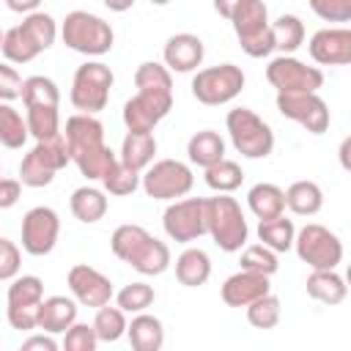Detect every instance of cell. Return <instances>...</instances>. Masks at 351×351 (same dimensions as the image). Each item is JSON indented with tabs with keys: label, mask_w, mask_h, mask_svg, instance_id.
Returning <instances> with one entry per match:
<instances>
[{
	"label": "cell",
	"mask_w": 351,
	"mask_h": 351,
	"mask_svg": "<svg viewBox=\"0 0 351 351\" xmlns=\"http://www.w3.org/2000/svg\"><path fill=\"white\" fill-rule=\"evenodd\" d=\"M27 140V123L25 118L8 104V101H0V145L5 148H22Z\"/></svg>",
	"instance_id": "obj_36"
},
{
	"label": "cell",
	"mask_w": 351,
	"mask_h": 351,
	"mask_svg": "<svg viewBox=\"0 0 351 351\" xmlns=\"http://www.w3.org/2000/svg\"><path fill=\"white\" fill-rule=\"evenodd\" d=\"M60 36H63V44L80 55H104L112 49V27L110 22H104L101 16L96 14H88V11H71L66 14L63 19V27H60Z\"/></svg>",
	"instance_id": "obj_5"
},
{
	"label": "cell",
	"mask_w": 351,
	"mask_h": 351,
	"mask_svg": "<svg viewBox=\"0 0 351 351\" xmlns=\"http://www.w3.org/2000/svg\"><path fill=\"white\" fill-rule=\"evenodd\" d=\"M112 71L110 66L99 63V60H88L74 71V82H71V104L80 112H99L107 107L110 99V88H112Z\"/></svg>",
	"instance_id": "obj_8"
},
{
	"label": "cell",
	"mask_w": 351,
	"mask_h": 351,
	"mask_svg": "<svg viewBox=\"0 0 351 351\" xmlns=\"http://www.w3.org/2000/svg\"><path fill=\"white\" fill-rule=\"evenodd\" d=\"M71 162L69 156V145L63 134H55L49 140H38L33 151L25 154V159L19 162V184L25 186H47L52 184L55 173L63 170Z\"/></svg>",
	"instance_id": "obj_7"
},
{
	"label": "cell",
	"mask_w": 351,
	"mask_h": 351,
	"mask_svg": "<svg viewBox=\"0 0 351 351\" xmlns=\"http://www.w3.org/2000/svg\"><path fill=\"white\" fill-rule=\"evenodd\" d=\"M22 96V77L14 66L0 63V101H14Z\"/></svg>",
	"instance_id": "obj_49"
},
{
	"label": "cell",
	"mask_w": 351,
	"mask_h": 351,
	"mask_svg": "<svg viewBox=\"0 0 351 351\" xmlns=\"http://www.w3.org/2000/svg\"><path fill=\"white\" fill-rule=\"evenodd\" d=\"M230 25L236 30L241 49L250 58H266L274 52L271 27H269L271 22H269V11L263 0H241L230 16Z\"/></svg>",
	"instance_id": "obj_4"
},
{
	"label": "cell",
	"mask_w": 351,
	"mask_h": 351,
	"mask_svg": "<svg viewBox=\"0 0 351 351\" xmlns=\"http://www.w3.org/2000/svg\"><path fill=\"white\" fill-rule=\"evenodd\" d=\"M93 332L99 337V343H115L126 335V313L121 307H96V318H93Z\"/></svg>",
	"instance_id": "obj_34"
},
{
	"label": "cell",
	"mask_w": 351,
	"mask_h": 351,
	"mask_svg": "<svg viewBox=\"0 0 351 351\" xmlns=\"http://www.w3.org/2000/svg\"><path fill=\"white\" fill-rule=\"evenodd\" d=\"M173 110V93L167 90H137L123 104V123L129 132H154V126Z\"/></svg>",
	"instance_id": "obj_15"
},
{
	"label": "cell",
	"mask_w": 351,
	"mask_h": 351,
	"mask_svg": "<svg viewBox=\"0 0 351 351\" xmlns=\"http://www.w3.org/2000/svg\"><path fill=\"white\" fill-rule=\"evenodd\" d=\"M5 5L11 11H16V14H30V11H36L41 5V0H5Z\"/></svg>",
	"instance_id": "obj_52"
},
{
	"label": "cell",
	"mask_w": 351,
	"mask_h": 351,
	"mask_svg": "<svg viewBox=\"0 0 351 351\" xmlns=\"http://www.w3.org/2000/svg\"><path fill=\"white\" fill-rule=\"evenodd\" d=\"M22 351H58V340H55L49 332L33 335V337H27V340L22 343Z\"/></svg>",
	"instance_id": "obj_51"
},
{
	"label": "cell",
	"mask_w": 351,
	"mask_h": 351,
	"mask_svg": "<svg viewBox=\"0 0 351 351\" xmlns=\"http://www.w3.org/2000/svg\"><path fill=\"white\" fill-rule=\"evenodd\" d=\"M293 236H296V228L291 219H285V214L261 219V225H258V239L274 252H288L293 247Z\"/></svg>",
	"instance_id": "obj_31"
},
{
	"label": "cell",
	"mask_w": 351,
	"mask_h": 351,
	"mask_svg": "<svg viewBox=\"0 0 351 351\" xmlns=\"http://www.w3.org/2000/svg\"><path fill=\"white\" fill-rule=\"evenodd\" d=\"M310 58L321 66H346L351 63V30L348 27H324L310 38Z\"/></svg>",
	"instance_id": "obj_18"
},
{
	"label": "cell",
	"mask_w": 351,
	"mask_h": 351,
	"mask_svg": "<svg viewBox=\"0 0 351 351\" xmlns=\"http://www.w3.org/2000/svg\"><path fill=\"white\" fill-rule=\"evenodd\" d=\"M148 3H154V5H167L170 0H148Z\"/></svg>",
	"instance_id": "obj_56"
},
{
	"label": "cell",
	"mask_w": 351,
	"mask_h": 351,
	"mask_svg": "<svg viewBox=\"0 0 351 351\" xmlns=\"http://www.w3.org/2000/svg\"><path fill=\"white\" fill-rule=\"evenodd\" d=\"M38 304H8V324L19 332L36 329L38 326Z\"/></svg>",
	"instance_id": "obj_47"
},
{
	"label": "cell",
	"mask_w": 351,
	"mask_h": 351,
	"mask_svg": "<svg viewBox=\"0 0 351 351\" xmlns=\"http://www.w3.org/2000/svg\"><path fill=\"white\" fill-rule=\"evenodd\" d=\"M69 288L74 299L85 307H101L112 299V282L88 263H77L69 269Z\"/></svg>",
	"instance_id": "obj_17"
},
{
	"label": "cell",
	"mask_w": 351,
	"mask_h": 351,
	"mask_svg": "<svg viewBox=\"0 0 351 351\" xmlns=\"http://www.w3.org/2000/svg\"><path fill=\"white\" fill-rule=\"evenodd\" d=\"M19 266H22L19 247L8 239H0V280H14L19 274Z\"/></svg>",
	"instance_id": "obj_48"
},
{
	"label": "cell",
	"mask_w": 351,
	"mask_h": 351,
	"mask_svg": "<svg viewBox=\"0 0 351 351\" xmlns=\"http://www.w3.org/2000/svg\"><path fill=\"white\" fill-rule=\"evenodd\" d=\"M0 176H3V167H0Z\"/></svg>",
	"instance_id": "obj_58"
},
{
	"label": "cell",
	"mask_w": 351,
	"mask_h": 351,
	"mask_svg": "<svg viewBox=\"0 0 351 351\" xmlns=\"http://www.w3.org/2000/svg\"><path fill=\"white\" fill-rule=\"evenodd\" d=\"M293 247H296V255L310 269H335L343 261V241L337 239V233L315 222L296 230Z\"/></svg>",
	"instance_id": "obj_10"
},
{
	"label": "cell",
	"mask_w": 351,
	"mask_h": 351,
	"mask_svg": "<svg viewBox=\"0 0 351 351\" xmlns=\"http://www.w3.org/2000/svg\"><path fill=\"white\" fill-rule=\"evenodd\" d=\"M241 88H244V71L233 63H219V66H211V69H200L192 80V96L206 107L233 101L241 93Z\"/></svg>",
	"instance_id": "obj_9"
},
{
	"label": "cell",
	"mask_w": 351,
	"mask_h": 351,
	"mask_svg": "<svg viewBox=\"0 0 351 351\" xmlns=\"http://www.w3.org/2000/svg\"><path fill=\"white\" fill-rule=\"evenodd\" d=\"M154 154H156V140L151 132H126L123 143H121V162L132 170H145L151 162H154Z\"/></svg>",
	"instance_id": "obj_24"
},
{
	"label": "cell",
	"mask_w": 351,
	"mask_h": 351,
	"mask_svg": "<svg viewBox=\"0 0 351 351\" xmlns=\"http://www.w3.org/2000/svg\"><path fill=\"white\" fill-rule=\"evenodd\" d=\"M307 293L315 302L340 304L348 296V285L335 269H313V274L307 277Z\"/></svg>",
	"instance_id": "obj_23"
},
{
	"label": "cell",
	"mask_w": 351,
	"mask_h": 351,
	"mask_svg": "<svg viewBox=\"0 0 351 351\" xmlns=\"http://www.w3.org/2000/svg\"><path fill=\"white\" fill-rule=\"evenodd\" d=\"M74 321H77V304H74V299H69V296L41 299V304H38V326L36 329H44L49 335H60Z\"/></svg>",
	"instance_id": "obj_21"
},
{
	"label": "cell",
	"mask_w": 351,
	"mask_h": 351,
	"mask_svg": "<svg viewBox=\"0 0 351 351\" xmlns=\"http://www.w3.org/2000/svg\"><path fill=\"white\" fill-rule=\"evenodd\" d=\"M239 263H241V269L255 271V274H266V277H271V274L280 269L277 252L269 250L266 244H250V247H244Z\"/></svg>",
	"instance_id": "obj_41"
},
{
	"label": "cell",
	"mask_w": 351,
	"mask_h": 351,
	"mask_svg": "<svg viewBox=\"0 0 351 351\" xmlns=\"http://www.w3.org/2000/svg\"><path fill=\"white\" fill-rule=\"evenodd\" d=\"M60 233V219L49 206H36L22 217V250L27 255H49Z\"/></svg>",
	"instance_id": "obj_16"
},
{
	"label": "cell",
	"mask_w": 351,
	"mask_h": 351,
	"mask_svg": "<svg viewBox=\"0 0 351 351\" xmlns=\"http://www.w3.org/2000/svg\"><path fill=\"white\" fill-rule=\"evenodd\" d=\"M206 233L225 252H239L247 244L250 228L244 211L233 197H228V192H219L217 197H206Z\"/></svg>",
	"instance_id": "obj_3"
},
{
	"label": "cell",
	"mask_w": 351,
	"mask_h": 351,
	"mask_svg": "<svg viewBox=\"0 0 351 351\" xmlns=\"http://www.w3.org/2000/svg\"><path fill=\"white\" fill-rule=\"evenodd\" d=\"M239 3H241V0H214V8H217V14H219V16H225V19H230Z\"/></svg>",
	"instance_id": "obj_53"
},
{
	"label": "cell",
	"mask_w": 351,
	"mask_h": 351,
	"mask_svg": "<svg viewBox=\"0 0 351 351\" xmlns=\"http://www.w3.org/2000/svg\"><path fill=\"white\" fill-rule=\"evenodd\" d=\"M66 145H69V156L71 162L80 167V173L88 181L101 178L110 165L118 159L107 145H104V126L101 121H96L88 112H77L66 121Z\"/></svg>",
	"instance_id": "obj_1"
},
{
	"label": "cell",
	"mask_w": 351,
	"mask_h": 351,
	"mask_svg": "<svg viewBox=\"0 0 351 351\" xmlns=\"http://www.w3.org/2000/svg\"><path fill=\"white\" fill-rule=\"evenodd\" d=\"M118 307L123 313H143L145 307L154 304V288L148 282H132L118 291Z\"/></svg>",
	"instance_id": "obj_44"
},
{
	"label": "cell",
	"mask_w": 351,
	"mask_h": 351,
	"mask_svg": "<svg viewBox=\"0 0 351 351\" xmlns=\"http://www.w3.org/2000/svg\"><path fill=\"white\" fill-rule=\"evenodd\" d=\"M25 110H27V115H25L27 134H33L36 140H49V137L60 134V115H58V107L33 104V107H25Z\"/></svg>",
	"instance_id": "obj_33"
},
{
	"label": "cell",
	"mask_w": 351,
	"mask_h": 351,
	"mask_svg": "<svg viewBox=\"0 0 351 351\" xmlns=\"http://www.w3.org/2000/svg\"><path fill=\"white\" fill-rule=\"evenodd\" d=\"M112 255L121 258L123 263H129L134 271L140 274H162L170 266V250L165 241L154 239L145 228L140 225H121L115 228L112 239H110Z\"/></svg>",
	"instance_id": "obj_2"
},
{
	"label": "cell",
	"mask_w": 351,
	"mask_h": 351,
	"mask_svg": "<svg viewBox=\"0 0 351 351\" xmlns=\"http://www.w3.org/2000/svg\"><path fill=\"white\" fill-rule=\"evenodd\" d=\"M282 195H285V208H291L296 217H313L324 206V192L315 181H293Z\"/></svg>",
	"instance_id": "obj_26"
},
{
	"label": "cell",
	"mask_w": 351,
	"mask_h": 351,
	"mask_svg": "<svg viewBox=\"0 0 351 351\" xmlns=\"http://www.w3.org/2000/svg\"><path fill=\"white\" fill-rule=\"evenodd\" d=\"M277 110L282 118L296 121L310 134H324L329 129V110L318 93H277Z\"/></svg>",
	"instance_id": "obj_14"
},
{
	"label": "cell",
	"mask_w": 351,
	"mask_h": 351,
	"mask_svg": "<svg viewBox=\"0 0 351 351\" xmlns=\"http://www.w3.org/2000/svg\"><path fill=\"white\" fill-rule=\"evenodd\" d=\"M165 66L170 71H178V74H186V71H195L200 63H203V55H206V47L197 36L192 33H176L167 38L165 44Z\"/></svg>",
	"instance_id": "obj_19"
},
{
	"label": "cell",
	"mask_w": 351,
	"mask_h": 351,
	"mask_svg": "<svg viewBox=\"0 0 351 351\" xmlns=\"http://www.w3.org/2000/svg\"><path fill=\"white\" fill-rule=\"evenodd\" d=\"M8 63H30L36 55H41V49H38V44L25 33V27L22 25H16V27H11V30H5L3 33V52H0Z\"/></svg>",
	"instance_id": "obj_32"
},
{
	"label": "cell",
	"mask_w": 351,
	"mask_h": 351,
	"mask_svg": "<svg viewBox=\"0 0 351 351\" xmlns=\"http://www.w3.org/2000/svg\"><path fill=\"white\" fill-rule=\"evenodd\" d=\"M134 85L137 90H167L173 93V77L170 69L162 63H140L134 71Z\"/></svg>",
	"instance_id": "obj_42"
},
{
	"label": "cell",
	"mask_w": 351,
	"mask_h": 351,
	"mask_svg": "<svg viewBox=\"0 0 351 351\" xmlns=\"http://www.w3.org/2000/svg\"><path fill=\"white\" fill-rule=\"evenodd\" d=\"M63 335H66L63 337V348L66 351H96V346H99V337L93 332V324L88 326V324H77L74 321Z\"/></svg>",
	"instance_id": "obj_45"
},
{
	"label": "cell",
	"mask_w": 351,
	"mask_h": 351,
	"mask_svg": "<svg viewBox=\"0 0 351 351\" xmlns=\"http://www.w3.org/2000/svg\"><path fill=\"white\" fill-rule=\"evenodd\" d=\"M165 233L173 241H195L206 233V197L176 200L165 208L162 217Z\"/></svg>",
	"instance_id": "obj_13"
},
{
	"label": "cell",
	"mask_w": 351,
	"mask_h": 351,
	"mask_svg": "<svg viewBox=\"0 0 351 351\" xmlns=\"http://www.w3.org/2000/svg\"><path fill=\"white\" fill-rule=\"evenodd\" d=\"M241 181H244V173L230 159H219L211 167H206V184L214 192H233V189L241 186Z\"/></svg>",
	"instance_id": "obj_39"
},
{
	"label": "cell",
	"mask_w": 351,
	"mask_h": 351,
	"mask_svg": "<svg viewBox=\"0 0 351 351\" xmlns=\"http://www.w3.org/2000/svg\"><path fill=\"white\" fill-rule=\"evenodd\" d=\"M110 11H115V14H123V11H129L132 5H134V0H101Z\"/></svg>",
	"instance_id": "obj_54"
},
{
	"label": "cell",
	"mask_w": 351,
	"mask_h": 351,
	"mask_svg": "<svg viewBox=\"0 0 351 351\" xmlns=\"http://www.w3.org/2000/svg\"><path fill=\"white\" fill-rule=\"evenodd\" d=\"M44 299V282L36 274L14 277L8 285V304H38Z\"/></svg>",
	"instance_id": "obj_43"
},
{
	"label": "cell",
	"mask_w": 351,
	"mask_h": 351,
	"mask_svg": "<svg viewBox=\"0 0 351 351\" xmlns=\"http://www.w3.org/2000/svg\"><path fill=\"white\" fill-rule=\"evenodd\" d=\"M25 107H33V104H49V107H58L60 104V90L58 85L49 80V77H41V74H33L27 80H22V96Z\"/></svg>",
	"instance_id": "obj_35"
},
{
	"label": "cell",
	"mask_w": 351,
	"mask_h": 351,
	"mask_svg": "<svg viewBox=\"0 0 351 351\" xmlns=\"http://www.w3.org/2000/svg\"><path fill=\"white\" fill-rule=\"evenodd\" d=\"M280 315H282V304L271 291L247 304V321L255 329H274L280 324Z\"/></svg>",
	"instance_id": "obj_37"
},
{
	"label": "cell",
	"mask_w": 351,
	"mask_h": 351,
	"mask_svg": "<svg viewBox=\"0 0 351 351\" xmlns=\"http://www.w3.org/2000/svg\"><path fill=\"white\" fill-rule=\"evenodd\" d=\"M99 181L104 184V189H107L110 195L123 197V195H132V192L140 186V173L132 170V167H126L121 159H115V162L110 165V170H107Z\"/></svg>",
	"instance_id": "obj_38"
},
{
	"label": "cell",
	"mask_w": 351,
	"mask_h": 351,
	"mask_svg": "<svg viewBox=\"0 0 351 351\" xmlns=\"http://www.w3.org/2000/svg\"><path fill=\"white\" fill-rule=\"evenodd\" d=\"M247 206L258 219H271L285 211V195L277 184H255L247 192Z\"/></svg>",
	"instance_id": "obj_28"
},
{
	"label": "cell",
	"mask_w": 351,
	"mask_h": 351,
	"mask_svg": "<svg viewBox=\"0 0 351 351\" xmlns=\"http://www.w3.org/2000/svg\"><path fill=\"white\" fill-rule=\"evenodd\" d=\"M19 25H22L25 33L38 44L41 52L49 49V47L55 44V38H58V25H55V19H52L49 14H44V11H30Z\"/></svg>",
	"instance_id": "obj_40"
},
{
	"label": "cell",
	"mask_w": 351,
	"mask_h": 351,
	"mask_svg": "<svg viewBox=\"0 0 351 351\" xmlns=\"http://www.w3.org/2000/svg\"><path fill=\"white\" fill-rule=\"evenodd\" d=\"M266 80L277 93H318L324 74L315 66L302 63L293 55H280L266 66Z\"/></svg>",
	"instance_id": "obj_12"
},
{
	"label": "cell",
	"mask_w": 351,
	"mask_h": 351,
	"mask_svg": "<svg viewBox=\"0 0 351 351\" xmlns=\"http://www.w3.org/2000/svg\"><path fill=\"white\" fill-rule=\"evenodd\" d=\"M71 214L85 222V225H93L99 222L104 214H107V197L101 189L96 186H80L71 192Z\"/></svg>",
	"instance_id": "obj_29"
},
{
	"label": "cell",
	"mask_w": 351,
	"mask_h": 351,
	"mask_svg": "<svg viewBox=\"0 0 351 351\" xmlns=\"http://www.w3.org/2000/svg\"><path fill=\"white\" fill-rule=\"evenodd\" d=\"M269 293V277L266 274H255V271H236L222 282V302L228 307H247L250 302H255L258 296Z\"/></svg>",
	"instance_id": "obj_20"
},
{
	"label": "cell",
	"mask_w": 351,
	"mask_h": 351,
	"mask_svg": "<svg viewBox=\"0 0 351 351\" xmlns=\"http://www.w3.org/2000/svg\"><path fill=\"white\" fill-rule=\"evenodd\" d=\"M186 154H189V162L197 165V167H211L214 162L225 159V140L214 132V129H203V132H195L186 143Z\"/></svg>",
	"instance_id": "obj_25"
},
{
	"label": "cell",
	"mask_w": 351,
	"mask_h": 351,
	"mask_svg": "<svg viewBox=\"0 0 351 351\" xmlns=\"http://www.w3.org/2000/svg\"><path fill=\"white\" fill-rule=\"evenodd\" d=\"M19 195H22V184H19V181H14V178H0V208L16 206Z\"/></svg>",
	"instance_id": "obj_50"
},
{
	"label": "cell",
	"mask_w": 351,
	"mask_h": 351,
	"mask_svg": "<svg viewBox=\"0 0 351 351\" xmlns=\"http://www.w3.org/2000/svg\"><path fill=\"white\" fill-rule=\"evenodd\" d=\"M269 27H271L274 49H280L282 55H291V52H296V49L304 44V25H302V19L293 16V14L277 16Z\"/></svg>",
	"instance_id": "obj_30"
},
{
	"label": "cell",
	"mask_w": 351,
	"mask_h": 351,
	"mask_svg": "<svg viewBox=\"0 0 351 351\" xmlns=\"http://www.w3.org/2000/svg\"><path fill=\"white\" fill-rule=\"evenodd\" d=\"M126 335L134 351H159L165 346V326L156 315L137 313L132 324H126Z\"/></svg>",
	"instance_id": "obj_22"
},
{
	"label": "cell",
	"mask_w": 351,
	"mask_h": 351,
	"mask_svg": "<svg viewBox=\"0 0 351 351\" xmlns=\"http://www.w3.org/2000/svg\"><path fill=\"white\" fill-rule=\"evenodd\" d=\"M228 134L233 140V148L247 159H266L274 148V132L271 126L252 110L236 107L225 118Z\"/></svg>",
	"instance_id": "obj_6"
},
{
	"label": "cell",
	"mask_w": 351,
	"mask_h": 351,
	"mask_svg": "<svg viewBox=\"0 0 351 351\" xmlns=\"http://www.w3.org/2000/svg\"><path fill=\"white\" fill-rule=\"evenodd\" d=\"M313 14L324 22H348L351 19V0H307Z\"/></svg>",
	"instance_id": "obj_46"
},
{
	"label": "cell",
	"mask_w": 351,
	"mask_h": 351,
	"mask_svg": "<svg viewBox=\"0 0 351 351\" xmlns=\"http://www.w3.org/2000/svg\"><path fill=\"white\" fill-rule=\"evenodd\" d=\"M0 52H3V30H0Z\"/></svg>",
	"instance_id": "obj_57"
},
{
	"label": "cell",
	"mask_w": 351,
	"mask_h": 351,
	"mask_svg": "<svg viewBox=\"0 0 351 351\" xmlns=\"http://www.w3.org/2000/svg\"><path fill=\"white\" fill-rule=\"evenodd\" d=\"M140 184H143L145 195L154 200H176L192 189L195 176L178 159H159L145 167V176L140 178Z\"/></svg>",
	"instance_id": "obj_11"
},
{
	"label": "cell",
	"mask_w": 351,
	"mask_h": 351,
	"mask_svg": "<svg viewBox=\"0 0 351 351\" xmlns=\"http://www.w3.org/2000/svg\"><path fill=\"white\" fill-rule=\"evenodd\" d=\"M348 145H351V140L346 137V140H343V145H340V162H343V167H346V170H348Z\"/></svg>",
	"instance_id": "obj_55"
},
{
	"label": "cell",
	"mask_w": 351,
	"mask_h": 351,
	"mask_svg": "<svg viewBox=\"0 0 351 351\" xmlns=\"http://www.w3.org/2000/svg\"><path fill=\"white\" fill-rule=\"evenodd\" d=\"M208 277H211V261H208V255H206L203 250L189 247V250H184V252L178 255V261H176V280H178L181 285L197 288V285H203Z\"/></svg>",
	"instance_id": "obj_27"
}]
</instances>
